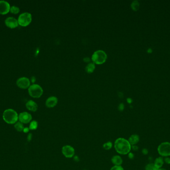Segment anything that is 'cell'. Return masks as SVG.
I'll use <instances>...</instances> for the list:
<instances>
[{"instance_id": "6da1fadb", "label": "cell", "mask_w": 170, "mask_h": 170, "mask_svg": "<svg viewBox=\"0 0 170 170\" xmlns=\"http://www.w3.org/2000/svg\"><path fill=\"white\" fill-rule=\"evenodd\" d=\"M115 151L121 155H126L130 153L131 146L128 141L124 138H119L114 142Z\"/></svg>"}, {"instance_id": "7a4b0ae2", "label": "cell", "mask_w": 170, "mask_h": 170, "mask_svg": "<svg viewBox=\"0 0 170 170\" xmlns=\"http://www.w3.org/2000/svg\"><path fill=\"white\" fill-rule=\"evenodd\" d=\"M3 118L7 123L12 124L17 122L19 116L16 111L12 109H8L3 112Z\"/></svg>"}, {"instance_id": "3957f363", "label": "cell", "mask_w": 170, "mask_h": 170, "mask_svg": "<svg viewBox=\"0 0 170 170\" xmlns=\"http://www.w3.org/2000/svg\"><path fill=\"white\" fill-rule=\"evenodd\" d=\"M107 54L102 50H96L94 52L92 56V61L94 64H102L106 61L107 59Z\"/></svg>"}, {"instance_id": "277c9868", "label": "cell", "mask_w": 170, "mask_h": 170, "mask_svg": "<svg viewBox=\"0 0 170 170\" xmlns=\"http://www.w3.org/2000/svg\"><path fill=\"white\" fill-rule=\"evenodd\" d=\"M28 93L33 98H40L43 94V90L40 85L33 84L28 88Z\"/></svg>"}, {"instance_id": "5b68a950", "label": "cell", "mask_w": 170, "mask_h": 170, "mask_svg": "<svg viewBox=\"0 0 170 170\" xmlns=\"http://www.w3.org/2000/svg\"><path fill=\"white\" fill-rule=\"evenodd\" d=\"M32 21V16L29 13L25 12L21 14L18 17V23L20 26H26L29 25Z\"/></svg>"}, {"instance_id": "8992f818", "label": "cell", "mask_w": 170, "mask_h": 170, "mask_svg": "<svg viewBox=\"0 0 170 170\" xmlns=\"http://www.w3.org/2000/svg\"><path fill=\"white\" fill-rule=\"evenodd\" d=\"M158 153L163 157L170 156V143L168 142L162 143L158 148Z\"/></svg>"}, {"instance_id": "52a82bcc", "label": "cell", "mask_w": 170, "mask_h": 170, "mask_svg": "<svg viewBox=\"0 0 170 170\" xmlns=\"http://www.w3.org/2000/svg\"><path fill=\"white\" fill-rule=\"evenodd\" d=\"M62 153L66 158H71L75 155V149L74 148L70 145L64 146L62 148Z\"/></svg>"}, {"instance_id": "ba28073f", "label": "cell", "mask_w": 170, "mask_h": 170, "mask_svg": "<svg viewBox=\"0 0 170 170\" xmlns=\"http://www.w3.org/2000/svg\"><path fill=\"white\" fill-rule=\"evenodd\" d=\"M30 84L31 82L29 79L25 77L19 78L17 81V84L21 88L26 89L29 88V87L31 86Z\"/></svg>"}, {"instance_id": "9c48e42d", "label": "cell", "mask_w": 170, "mask_h": 170, "mask_svg": "<svg viewBox=\"0 0 170 170\" xmlns=\"http://www.w3.org/2000/svg\"><path fill=\"white\" fill-rule=\"evenodd\" d=\"M19 119L22 124H28L32 120V116L26 112H24L19 115Z\"/></svg>"}, {"instance_id": "30bf717a", "label": "cell", "mask_w": 170, "mask_h": 170, "mask_svg": "<svg viewBox=\"0 0 170 170\" xmlns=\"http://www.w3.org/2000/svg\"><path fill=\"white\" fill-rule=\"evenodd\" d=\"M10 5L5 1H0V14L5 15L10 10Z\"/></svg>"}, {"instance_id": "8fae6325", "label": "cell", "mask_w": 170, "mask_h": 170, "mask_svg": "<svg viewBox=\"0 0 170 170\" xmlns=\"http://www.w3.org/2000/svg\"><path fill=\"white\" fill-rule=\"evenodd\" d=\"M5 24L8 27L14 29L18 26V21L16 18L13 17H8L5 20Z\"/></svg>"}, {"instance_id": "7c38bea8", "label": "cell", "mask_w": 170, "mask_h": 170, "mask_svg": "<svg viewBox=\"0 0 170 170\" xmlns=\"http://www.w3.org/2000/svg\"><path fill=\"white\" fill-rule=\"evenodd\" d=\"M58 103V98L55 96H51L47 99L45 105L47 107L53 108L56 106Z\"/></svg>"}, {"instance_id": "4fadbf2b", "label": "cell", "mask_w": 170, "mask_h": 170, "mask_svg": "<svg viewBox=\"0 0 170 170\" xmlns=\"http://www.w3.org/2000/svg\"><path fill=\"white\" fill-rule=\"evenodd\" d=\"M26 107L29 111L35 112L38 109L37 104L33 100L28 101L26 103Z\"/></svg>"}, {"instance_id": "5bb4252c", "label": "cell", "mask_w": 170, "mask_h": 170, "mask_svg": "<svg viewBox=\"0 0 170 170\" xmlns=\"http://www.w3.org/2000/svg\"><path fill=\"white\" fill-rule=\"evenodd\" d=\"M111 161L112 163L113 164L114 166H121L123 162L122 158L119 155H115L112 157Z\"/></svg>"}, {"instance_id": "9a60e30c", "label": "cell", "mask_w": 170, "mask_h": 170, "mask_svg": "<svg viewBox=\"0 0 170 170\" xmlns=\"http://www.w3.org/2000/svg\"><path fill=\"white\" fill-rule=\"evenodd\" d=\"M128 141L129 143L131 145L134 146L138 143L139 141V136L136 135V134L132 135L130 137H129V139Z\"/></svg>"}, {"instance_id": "2e32d148", "label": "cell", "mask_w": 170, "mask_h": 170, "mask_svg": "<svg viewBox=\"0 0 170 170\" xmlns=\"http://www.w3.org/2000/svg\"><path fill=\"white\" fill-rule=\"evenodd\" d=\"M154 164L158 169L161 168L164 164L163 158L162 157H158L156 158V160H155Z\"/></svg>"}, {"instance_id": "e0dca14e", "label": "cell", "mask_w": 170, "mask_h": 170, "mask_svg": "<svg viewBox=\"0 0 170 170\" xmlns=\"http://www.w3.org/2000/svg\"><path fill=\"white\" fill-rule=\"evenodd\" d=\"M96 68L95 64L94 63H89L86 67V71L88 73H93Z\"/></svg>"}, {"instance_id": "ac0fdd59", "label": "cell", "mask_w": 170, "mask_h": 170, "mask_svg": "<svg viewBox=\"0 0 170 170\" xmlns=\"http://www.w3.org/2000/svg\"><path fill=\"white\" fill-rule=\"evenodd\" d=\"M14 127L15 128L16 130H17V131L19 132H22L24 129V125L22 124V123H21V122H17L15 125L14 126Z\"/></svg>"}, {"instance_id": "d6986e66", "label": "cell", "mask_w": 170, "mask_h": 170, "mask_svg": "<svg viewBox=\"0 0 170 170\" xmlns=\"http://www.w3.org/2000/svg\"><path fill=\"white\" fill-rule=\"evenodd\" d=\"M139 6H140V4H139V2L138 1H134L131 4V8L133 10H135V11H136L139 9Z\"/></svg>"}, {"instance_id": "ffe728a7", "label": "cell", "mask_w": 170, "mask_h": 170, "mask_svg": "<svg viewBox=\"0 0 170 170\" xmlns=\"http://www.w3.org/2000/svg\"><path fill=\"white\" fill-rule=\"evenodd\" d=\"M38 123L36 121H33L31 122L29 125V130H35L37 128Z\"/></svg>"}, {"instance_id": "44dd1931", "label": "cell", "mask_w": 170, "mask_h": 170, "mask_svg": "<svg viewBox=\"0 0 170 170\" xmlns=\"http://www.w3.org/2000/svg\"><path fill=\"white\" fill-rule=\"evenodd\" d=\"M112 147V143L110 141L105 143L103 145V148L105 150H110Z\"/></svg>"}, {"instance_id": "7402d4cb", "label": "cell", "mask_w": 170, "mask_h": 170, "mask_svg": "<svg viewBox=\"0 0 170 170\" xmlns=\"http://www.w3.org/2000/svg\"><path fill=\"white\" fill-rule=\"evenodd\" d=\"M19 7L15 6H12L10 8V13H12V14H18L19 12Z\"/></svg>"}, {"instance_id": "603a6c76", "label": "cell", "mask_w": 170, "mask_h": 170, "mask_svg": "<svg viewBox=\"0 0 170 170\" xmlns=\"http://www.w3.org/2000/svg\"><path fill=\"white\" fill-rule=\"evenodd\" d=\"M145 170H158L154 164H149L145 167Z\"/></svg>"}, {"instance_id": "cb8c5ba5", "label": "cell", "mask_w": 170, "mask_h": 170, "mask_svg": "<svg viewBox=\"0 0 170 170\" xmlns=\"http://www.w3.org/2000/svg\"><path fill=\"white\" fill-rule=\"evenodd\" d=\"M110 170H124L121 166H114L110 169Z\"/></svg>"}, {"instance_id": "d4e9b609", "label": "cell", "mask_w": 170, "mask_h": 170, "mask_svg": "<svg viewBox=\"0 0 170 170\" xmlns=\"http://www.w3.org/2000/svg\"><path fill=\"white\" fill-rule=\"evenodd\" d=\"M124 104H123V103H121V104H120V105H119V110L120 111H122V110L124 109Z\"/></svg>"}, {"instance_id": "484cf974", "label": "cell", "mask_w": 170, "mask_h": 170, "mask_svg": "<svg viewBox=\"0 0 170 170\" xmlns=\"http://www.w3.org/2000/svg\"><path fill=\"white\" fill-rule=\"evenodd\" d=\"M164 161L165 163L168 164H170V158L169 157H166L164 159Z\"/></svg>"}, {"instance_id": "4316f807", "label": "cell", "mask_w": 170, "mask_h": 170, "mask_svg": "<svg viewBox=\"0 0 170 170\" xmlns=\"http://www.w3.org/2000/svg\"><path fill=\"white\" fill-rule=\"evenodd\" d=\"M29 128H28V127H26V128H24V130H23V131H24V133H28V131H29Z\"/></svg>"}, {"instance_id": "83f0119b", "label": "cell", "mask_w": 170, "mask_h": 170, "mask_svg": "<svg viewBox=\"0 0 170 170\" xmlns=\"http://www.w3.org/2000/svg\"><path fill=\"white\" fill-rule=\"evenodd\" d=\"M31 138H32V134L31 133L29 134L28 136V141H30L31 140Z\"/></svg>"}, {"instance_id": "f1b7e54d", "label": "cell", "mask_w": 170, "mask_h": 170, "mask_svg": "<svg viewBox=\"0 0 170 170\" xmlns=\"http://www.w3.org/2000/svg\"><path fill=\"white\" fill-rule=\"evenodd\" d=\"M128 157L130 159H133V158H134V155L131 153H128Z\"/></svg>"}, {"instance_id": "f546056e", "label": "cell", "mask_w": 170, "mask_h": 170, "mask_svg": "<svg viewBox=\"0 0 170 170\" xmlns=\"http://www.w3.org/2000/svg\"><path fill=\"white\" fill-rule=\"evenodd\" d=\"M142 153L145 155L147 154H148V150L146 149H144L143 150Z\"/></svg>"}, {"instance_id": "4dcf8cb0", "label": "cell", "mask_w": 170, "mask_h": 170, "mask_svg": "<svg viewBox=\"0 0 170 170\" xmlns=\"http://www.w3.org/2000/svg\"><path fill=\"white\" fill-rule=\"evenodd\" d=\"M35 78L34 77H31V82L33 83V82H35Z\"/></svg>"}, {"instance_id": "1f68e13d", "label": "cell", "mask_w": 170, "mask_h": 170, "mask_svg": "<svg viewBox=\"0 0 170 170\" xmlns=\"http://www.w3.org/2000/svg\"><path fill=\"white\" fill-rule=\"evenodd\" d=\"M132 148H133V149L134 150H137L138 149L137 147L136 146H133Z\"/></svg>"}, {"instance_id": "d6a6232c", "label": "cell", "mask_w": 170, "mask_h": 170, "mask_svg": "<svg viewBox=\"0 0 170 170\" xmlns=\"http://www.w3.org/2000/svg\"><path fill=\"white\" fill-rule=\"evenodd\" d=\"M132 99H131V98H128V99H127V102L129 103L132 102Z\"/></svg>"}, {"instance_id": "836d02e7", "label": "cell", "mask_w": 170, "mask_h": 170, "mask_svg": "<svg viewBox=\"0 0 170 170\" xmlns=\"http://www.w3.org/2000/svg\"><path fill=\"white\" fill-rule=\"evenodd\" d=\"M148 52H152V49H149L148 50Z\"/></svg>"}, {"instance_id": "e575fe53", "label": "cell", "mask_w": 170, "mask_h": 170, "mask_svg": "<svg viewBox=\"0 0 170 170\" xmlns=\"http://www.w3.org/2000/svg\"><path fill=\"white\" fill-rule=\"evenodd\" d=\"M158 170H166V169H158Z\"/></svg>"}]
</instances>
